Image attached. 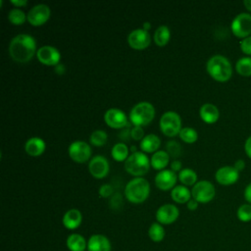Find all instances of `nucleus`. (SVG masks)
I'll list each match as a JSON object with an SVG mask.
<instances>
[{
	"label": "nucleus",
	"mask_w": 251,
	"mask_h": 251,
	"mask_svg": "<svg viewBox=\"0 0 251 251\" xmlns=\"http://www.w3.org/2000/svg\"><path fill=\"white\" fill-rule=\"evenodd\" d=\"M36 52V41L29 34H18L10 41L9 54L15 62L26 63L32 59Z\"/></svg>",
	"instance_id": "1"
},
{
	"label": "nucleus",
	"mask_w": 251,
	"mask_h": 251,
	"mask_svg": "<svg viewBox=\"0 0 251 251\" xmlns=\"http://www.w3.org/2000/svg\"><path fill=\"white\" fill-rule=\"evenodd\" d=\"M206 70L209 75L219 82L228 81L232 76V66L229 60L220 54L214 55L206 63Z\"/></svg>",
	"instance_id": "2"
},
{
	"label": "nucleus",
	"mask_w": 251,
	"mask_h": 251,
	"mask_svg": "<svg viewBox=\"0 0 251 251\" xmlns=\"http://www.w3.org/2000/svg\"><path fill=\"white\" fill-rule=\"evenodd\" d=\"M150 193V184L144 177H134L130 179L125 188L126 198L133 204L144 202Z\"/></svg>",
	"instance_id": "3"
},
{
	"label": "nucleus",
	"mask_w": 251,
	"mask_h": 251,
	"mask_svg": "<svg viewBox=\"0 0 251 251\" xmlns=\"http://www.w3.org/2000/svg\"><path fill=\"white\" fill-rule=\"evenodd\" d=\"M150 161L147 155L142 151L131 153L125 161V170L135 177L146 175L150 168Z\"/></svg>",
	"instance_id": "4"
},
{
	"label": "nucleus",
	"mask_w": 251,
	"mask_h": 251,
	"mask_svg": "<svg viewBox=\"0 0 251 251\" xmlns=\"http://www.w3.org/2000/svg\"><path fill=\"white\" fill-rule=\"evenodd\" d=\"M155 117L154 106L147 101L135 104L129 113V120L134 126H142L150 124Z\"/></svg>",
	"instance_id": "5"
},
{
	"label": "nucleus",
	"mask_w": 251,
	"mask_h": 251,
	"mask_svg": "<svg viewBox=\"0 0 251 251\" xmlns=\"http://www.w3.org/2000/svg\"><path fill=\"white\" fill-rule=\"evenodd\" d=\"M160 129L161 131L169 136L173 137L176 134H179L181 130V118L180 116L174 111L165 112L160 118Z\"/></svg>",
	"instance_id": "6"
},
{
	"label": "nucleus",
	"mask_w": 251,
	"mask_h": 251,
	"mask_svg": "<svg viewBox=\"0 0 251 251\" xmlns=\"http://www.w3.org/2000/svg\"><path fill=\"white\" fill-rule=\"evenodd\" d=\"M230 29L234 36L243 39L251 35V14L242 12L237 14L230 24Z\"/></svg>",
	"instance_id": "7"
},
{
	"label": "nucleus",
	"mask_w": 251,
	"mask_h": 251,
	"mask_svg": "<svg viewBox=\"0 0 251 251\" xmlns=\"http://www.w3.org/2000/svg\"><path fill=\"white\" fill-rule=\"evenodd\" d=\"M192 198L198 203H208L212 201L216 195V188L214 184L206 179L197 181L191 189Z\"/></svg>",
	"instance_id": "8"
},
{
	"label": "nucleus",
	"mask_w": 251,
	"mask_h": 251,
	"mask_svg": "<svg viewBox=\"0 0 251 251\" xmlns=\"http://www.w3.org/2000/svg\"><path fill=\"white\" fill-rule=\"evenodd\" d=\"M69 156L76 163H85L91 157V147L88 143L82 140L72 142L68 148Z\"/></svg>",
	"instance_id": "9"
},
{
	"label": "nucleus",
	"mask_w": 251,
	"mask_h": 251,
	"mask_svg": "<svg viewBox=\"0 0 251 251\" xmlns=\"http://www.w3.org/2000/svg\"><path fill=\"white\" fill-rule=\"evenodd\" d=\"M51 15L49 6L46 4H37L33 6L26 15L27 22L33 26H39L45 24Z\"/></svg>",
	"instance_id": "10"
},
{
	"label": "nucleus",
	"mask_w": 251,
	"mask_h": 251,
	"mask_svg": "<svg viewBox=\"0 0 251 251\" xmlns=\"http://www.w3.org/2000/svg\"><path fill=\"white\" fill-rule=\"evenodd\" d=\"M38 61L46 66H57L61 60L60 51L51 45H43L36 52Z\"/></svg>",
	"instance_id": "11"
},
{
	"label": "nucleus",
	"mask_w": 251,
	"mask_h": 251,
	"mask_svg": "<svg viewBox=\"0 0 251 251\" xmlns=\"http://www.w3.org/2000/svg\"><path fill=\"white\" fill-rule=\"evenodd\" d=\"M128 45L135 50H143L147 48L151 42V36L148 31L143 28H136L129 32L127 36Z\"/></svg>",
	"instance_id": "12"
},
{
	"label": "nucleus",
	"mask_w": 251,
	"mask_h": 251,
	"mask_svg": "<svg viewBox=\"0 0 251 251\" xmlns=\"http://www.w3.org/2000/svg\"><path fill=\"white\" fill-rule=\"evenodd\" d=\"M105 123L112 128H123L128 126L126 113L119 108H110L104 115Z\"/></svg>",
	"instance_id": "13"
},
{
	"label": "nucleus",
	"mask_w": 251,
	"mask_h": 251,
	"mask_svg": "<svg viewBox=\"0 0 251 251\" xmlns=\"http://www.w3.org/2000/svg\"><path fill=\"white\" fill-rule=\"evenodd\" d=\"M88 170L90 175L95 178L105 177L110 170L108 160L102 155H96L91 158L88 164Z\"/></svg>",
	"instance_id": "14"
},
{
	"label": "nucleus",
	"mask_w": 251,
	"mask_h": 251,
	"mask_svg": "<svg viewBox=\"0 0 251 251\" xmlns=\"http://www.w3.org/2000/svg\"><path fill=\"white\" fill-rule=\"evenodd\" d=\"M179 216V211L176 205L164 204L156 212V220L161 225H171L175 223Z\"/></svg>",
	"instance_id": "15"
},
{
	"label": "nucleus",
	"mask_w": 251,
	"mask_h": 251,
	"mask_svg": "<svg viewBox=\"0 0 251 251\" xmlns=\"http://www.w3.org/2000/svg\"><path fill=\"white\" fill-rule=\"evenodd\" d=\"M215 178L222 185H231L238 180L239 173L233 166H223L216 171Z\"/></svg>",
	"instance_id": "16"
},
{
	"label": "nucleus",
	"mask_w": 251,
	"mask_h": 251,
	"mask_svg": "<svg viewBox=\"0 0 251 251\" xmlns=\"http://www.w3.org/2000/svg\"><path fill=\"white\" fill-rule=\"evenodd\" d=\"M177 176L172 170H162L155 176V184L161 190H170L176 186Z\"/></svg>",
	"instance_id": "17"
},
{
	"label": "nucleus",
	"mask_w": 251,
	"mask_h": 251,
	"mask_svg": "<svg viewBox=\"0 0 251 251\" xmlns=\"http://www.w3.org/2000/svg\"><path fill=\"white\" fill-rule=\"evenodd\" d=\"M87 251H111V242L103 234H93L87 240Z\"/></svg>",
	"instance_id": "18"
},
{
	"label": "nucleus",
	"mask_w": 251,
	"mask_h": 251,
	"mask_svg": "<svg viewBox=\"0 0 251 251\" xmlns=\"http://www.w3.org/2000/svg\"><path fill=\"white\" fill-rule=\"evenodd\" d=\"M199 115L204 123L215 124L220 118V111L216 105L212 103H205L200 107Z\"/></svg>",
	"instance_id": "19"
},
{
	"label": "nucleus",
	"mask_w": 251,
	"mask_h": 251,
	"mask_svg": "<svg viewBox=\"0 0 251 251\" xmlns=\"http://www.w3.org/2000/svg\"><path fill=\"white\" fill-rule=\"evenodd\" d=\"M46 148L45 141L40 137H30L25 143V152L32 157L40 156Z\"/></svg>",
	"instance_id": "20"
},
{
	"label": "nucleus",
	"mask_w": 251,
	"mask_h": 251,
	"mask_svg": "<svg viewBox=\"0 0 251 251\" xmlns=\"http://www.w3.org/2000/svg\"><path fill=\"white\" fill-rule=\"evenodd\" d=\"M82 221V215L77 209H70L63 216V226L68 229L77 228Z\"/></svg>",
	"instance_id": "21"
},
{
	"label": "nucleus",
	"mask_w": 251,
	"mask_h": 251,
	"mask_svg": "<svg viewBox=\"0 0 251 251\" xmlns=\"http://www.w3.org/2000/svg\"><path fill=\"white\" fill-rule=\"evenodd\" d=\"M161 146V139L154 133H149L140 141L141 151L144 153H155Z\"/></svg>",
	"instance_id": "22"
},
{
	"label": "nucleus",
	"mask_w": 251,
	"mask_h": 251,
	"mask_svg": "<svg viewBox=\"0 0 251 251\" xmlns=\"http://www.w3.org/2000/svg\"><path fill=\"white\" fill-rule=\"evenodd\" d=\"M66 244L70 251H86L87 249V242L85 238L78 233L70 234L67 238Z\"/></svg>",
	"instance_id": "23"
},
{
	"label": "nucleus",
	"mask_w": 251,
	"mask_h": 251,
	"mask_svg": "<svg viewBox=\"0 0 251 251\" xmlns=\"http://www.w3.org/2000/svg\"><path fill=\"white\" fill-rule=\"evenodd\" d=\"M171 197L175 202L183 204V203H187L191 199L192 195H191V191L187 188V186L176 185L171 191Z\"/></svg>",
	"instance_id": "24"
},
{
	"label": "nucleus",
	"mask_w": 251,
	"mask_h": 251,
	"mask_svg": "<svg viewBox=\"0 0 251 251\" xmlns=\"http://www.w3.org/2000/svg\"><path fill=\"white\" fill-rule=\"evenodd\" d=\"M170 162V155L168 154L167 151L165 150H158L157 152L153 153L151 159H150V164L155 170H165V168L168 166Z\"/></svg>",
	"instance_id": "25"
},
{
	"label": "nucleus",
	"mask_w": 251,
	"mask_h": 251,
	"mask_svg": "<svg viewBox=\"0 0 251 251\" xmlns=\"http://www.w3.org/2000/svg\"><path fill=\"white\" fill-rule=\"evenodd\" d=\"M171 38V30L167 25H160L154 32V42L160 46H165Z\"/></svg>",
	"instance_id": "26"
},
{
	"label": "nucleus",
	"mask_w": 251,
	"mask_h": 251,
	"mask_svg": "<svg viewBox=\"0 0 251 251\" xmlns=\"http://www.w3.org/2000/svg\"><path fill=\"white\" fill-rule=\"evenodd\" d=\"M111 155L115 161H118V162L126 161L129 156L128 147L124 142H118L113 146L111 150Z\"/></svg>",
	"instance_id": "27"
},
{
	"label": "nucleus",
	"mask_w": 251,
	"mask_h": 251,
	"mask_svg": "<svg viewBox=\"0 0 251 251\" xmlns=\"http://www.w3.org/2000/svg\"><path fill=\"white\" fill-rule=\"evenodd\" d=\"M177 177L180 180V182L185 186L194 185L197 182V174H196V172L192 169H189V168L182 169L178 173Z\"/></svg>",
	"instance_id": "28"
},
{
	"label": "nucleus",
	"mask_w": 251,
	"mask_h": 251,
	"mask_svg": "<svg viewBox=\"0 0 251 251\" xmlns=\"http://www.w3.org/2000/svg\"><path fill=\"white\" fill-rule=\"evenodd\" d=\"M235 71L242 76H251V57L245 56L238 59L235 63Z\"/></svg>",
	"instance_id": "29"
},
{
	"label": "nucleus",
	"mask_w": 251,
	"mask_h": 251,
	"mask_svg": "<svg viewBox=\"0 0 251 251\" xmlns=\"http://www.w3.org/2000/svg\"><path fill=\"white\" fill-rule=\"evenodd\" d=\"M148 235L152 241L160 242L165 237V229L161 224L153 223L148 229Z\"/></svg>",
	"instance_id": "30"
},
{
	"label": "nucleus",
	"mask_w": 251,
	"mask_h": 251,
	"mask_svg": "<svg viewBox=\"0 0 251 251\" xmlns=\"http://www.w3.org/2000/svg\"><path fill=\"white\" fill-rule=\"evenodd\" d=\"M8 20L13 25H23L25 23V21L26 20V15L22 9L13 8L12 10H10V12L8 14Z\"/></svg>",
	"instance_id": "31"
},
{
	"label": "nucleus",
	"mask_w": 251,
	"mask_h": 251,
	"mask_svg": "<svg viewBox=\"0 0 251 251\" xmlns=\"http://www.w3.org/2000/svg\"><path fill=\"white\" fill-rule=\"evenodd\" d=\"M179 137L185 143H194L198 139V132L190 126L182 127L179 132Z\"/></svg>",
	"instance_id": "32"
},
{
	"label": "nucleus",
	"mask_w": 251,
	"mask_h": 251,
	"mask_svg": "<svg viewBox=\"0 0 251 251\" xmlns=\"http://www.w3.org/2000/svg\"><path fill=\"white\" fill-rule=\"evenodd\" d=\"M108 135L102 129H96L90 134V143L94 146H102L107 142Z\"/></svg>",
	"instance_id": "33"
},
{
	"label": "nucleus",
	"mask_w": 251,
	"mask_h": 251,
	"mask_svg": "<svg viewBox=\"0 0 251 251\" xmlns=\"http://www.w3.org/2000/svg\"><path fill=\"white\" fill-rule=\"evenodd\" d=\"M237 219L242 223H248L251 221V204L245 203L240 205L236 211Z\"/></svg>",
	"instance_id": "34"
},
{
	"label": "nucleus",
	"mask_w": 251,
	"mask_h": 251,
	"mask_svg": "<svg viewBox=\"0 0 251 251\" xmlns=\"http://www.w3.org/2000/svg\"><path fill=\"white\" fill-rule=\"evenodd\" d=\"M166 149H167V152L170 155V157H173L176 159L181 155V151H182L181 150L182 147L180 146V144L175 140L168 141L166 144Z\"/></svg>",
	"instance_id": "35"
},
{
	"label": "nucleus",
	"mask_w": 251,
	"mask_h": 251,
	"mask_svg": "<svg viewBox=\"0 0 251 251\" xmlns=\"http://www.w3.org/2000/svg\"><path fill=\"white\" fill-rule=\"evenodd\" d=\"M239 46H240V50L243 54L251 57V35L246 38L241 39Z\"/></svg>",
	"instance_id": "36"
},
{
	"label": "nucleus",
	"mask_w": 251,
	"mask_h": 251,
	"mask_svg": "<svg viewBox=\"0 0 251 251\" xmlns=\"http://www.w3.org/2000/svg\"><path fill=\"white\" fill-rule=\"evenodd\" d=\"M113 192H114V188L111 184H108V183H105V184H102L99 188V195L101 197H104V198H107V197H110L113 195Z\"/></svg>",
	"instance_id": "37"
},
{
	"label": "nucleus",
	"mask_w": 251,
	"mask_h": 251,
	"mask_svg": "<svg viewBox=\"0 0 251 251\" xmlns=\"http://www.w3.org/2000/svg\"><path fill=\"white\" fill-rule=\"evenodd\" d=\"M144 136V130L141 126H133L130 129V137L134 140H142Z\"/></svg>",
	"instance_id": "38"
},
{
	"label": "nucleus",
	"mask_w": 251,
	"mask_h": 251,
	"mask_svg": "<svg viewBox=\"0 0 251 251\" xmlns=\"http://www.w3.org/2000/svg\"><path fill=\"white\" fill-rule=\"evenodd\" d=\"M243 196L248 204H251V182H249L243 191Z\"/></svg>",
	"instance_id": "39"
},
{
	"label": "nucleus",
	"mask_w": 251,
	"mask_h": 251,
	"mask_svg": "<svg viewBox=\"0 0 251 251\" xmlns=\"http://www.w3.org/2000/svg\"><path fill=\"white\" fill-rule=\"evenodd\" d=\"M244 152L249 159H251V135L246 138L244 142Z\"/></svg>",
	"instance_id": "40"
},
{
	"label": "nucleus",
	"mask_w": 251,
	"mask_h": 251,
	"mask_svg": "<svg viewBox=\"0 0 251 251\" xmlns=\"http://www.w3.org/2000/svg\"><path fill=\"white\" fill-rule=\"evenodd\" d=\"M181 166H182V164H181V162L179 161V160H177V159H175L172 163H171V170L173 171V172H180L181 171Z\"/></svg>",
	"instance_id": "41"
},
{
	"label": "nucleus",
	"mask_w": 251,
	"mask_h": 251,
	"mask_svg": "<svg viewBox=\"0 0 251 251\" xmlns=\"http://www.w3.org/2000/svg\"><path fill=\"white\" fill-rule=\"evenodd\" d=\"M245 166H246V164H245L244 160H242V159H238V160H236V161L234 162V164H233L234 169H235L238 173L242 172V171L245 169Z\"/></svg>",
	"instance_id": "42"
},
{
	"label": "nucleus",
	"mask_w": 251,
	"mask_h": 251,
	"mask_svg": "<svg viewBox=\"0 0 251 251\" xmlns=\"http://www.w3.org/2000/svg\"><path fill=\"white\" fill-rule=\"evenodd\" d=\"M198 202L195 200V199H190L187 203H186V206H187V208L190 210V211H194V210H196L197 208H198Z\"/></svg>",
	"instance_id": "43"
},
{
	"label": "nucleus",
	"mask_w": 251,
	"mask_h": 251,
	"mask_svg": "<svg viewBox=\"0 0 251 251\" xmlns=\"http://www.w3.org/2000/svg\"><path fill=\"white\" fill-rule=\"evenodd\" d=\"M11 3L16 7V8H21L25 7L27 4L26 0H11Z\"/></svg>",
	"instance_id": "44"
},
{
	"label": "nucleus",
	"mask_w": 251,
	"mask_h": 251,
	"mask_svg": "<svg viewBox=\"0 0 251 251\" xmlns=\"http://www.w3.org/2000/svg\"><path fill=\"white\" fill-rule=\"evenodd\" d=\"M243 5H244L245 9L251 14V0H244Z\"/></svg>",
	"instance_id": "45"
},
{
	"label": "nucleus",
	"mask_w": 251,
	"mask_h": 251,
	"mask_svg": "<svg viewBox=\"0 0 251 251\" xmlns=\"http://www.w3.org/2000/svg\"><path fill=\"white\" fill-rule=\"evenodd\" d=\"M150 27H151V25H150V23H148V22H145V23L143 24V25H142V28H143L144 30H146V31H148V30L150 29Z\"/></svg>",
	"instance_id": "46"
},
{
	"label": "nucleus",
	"mask_w": 251,
	"mask_h": 251,
	"mask_svg": "<svg viewBox=\"0 0 251 251\" xmlns=\"http://www.w3.org/2000/svg\"><path fill=\"white\" fill-rule=\"evenodd\" d=\"M86 251H87V250H86Z\"/></svg>",
	"instance_id": "47"
}]
</instances>
